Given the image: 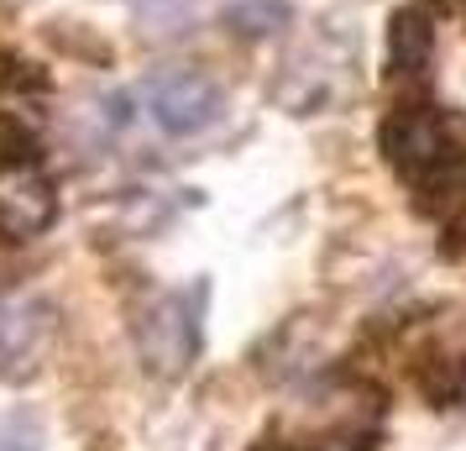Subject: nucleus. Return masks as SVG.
<instances>
[{"label": "nucleus", "instance_id": "7ed1b4c3", "mask_svg": "<svg viewBox=\"0 0 466 451\" xmlns=\"http://www.w3.org/2000/svg\"><path fill=\"white\" fill-rule=\"evenodd\" d=\"M142 106L168 137H199L226 116V89L199 68H163L142 85Z\"/></svg>", "mask_w": 466, "mask_h": 451}, {"label": "nucleus", "instance_id": "39448f33", "mask_svg": "<svg viewBox=\"0 0 466 451\" xmlns=\"http://www.w3.org/2000/svg\"><path fill=\"white\" fill-rule=\"evenodd\" d=\"M47 336H53V304L22 289L0 294V378H22L43 357Z\"/></svg>", "mask_w": 466, "mask_h": 451}, {"label": "nucleus", "instance_id": "20e7f679", "mask_svg": "<svg viewBox=\"0 0 466 451\" xmlns=\"http://www.w3.org/2000/svg\"><path fill=\"white\" fill-rule=\"evenodd\" d=\"M58 220V190L37 158H5L0 163V237L32 241Z\"/></svg>", "mask_w": 466, "mask_h": 451}, {"label": "nucleus", "instance_id": "423d86ee", "mask_svg": "<svg viewBox=\"0 0 466 451\" xmlns=\"http://www.w3.org/2000/svg\"><path fill=\"white\" fill-rule=\"evenodd\" d=\"M435 64V16L424 5H399L388 16V79L403 89L424 85Z\"/></svg>", "mask_w": 466, "mask_h": 451}, {"label": "nucleus", "instance_id": "f03ea898", "mask_svg": "<svg viewBox=\"0 0 466 451\" xmlns=\"http://www.w3.org/2000/svg\"><path fill=\"white\" fill-rule=\"evenodd\" d=\"M199 310H205V283H194L184 294H157L137 315V352L147 373L157 378L189 373L194 352H199Z\"/></svg>", "mask_w": 466, "mask_h": 451}, {"label": "nucleus", "instance_id": "1a4fd4ad", "mask_svg": "<svg viewBox=\"0 0 466 451\" xmlns=\"http://www.w3.org/2000/svg\"><path fill=\"white\" fill-rule=\"evenodd\" d=\"M47 430L37 409H5L0 415V451H43Z\"/></svg>", "mask_w": 466, "mask_h": 451}, {"label": "nucleus", "instance_id": "0eeeda50", "mask_svg": "<svg viewBox=\"0 0 466 451\" xmlns=\"http://www.w3.org/2000/svg\"><path fill=\"white\" fill-rule=\"evenodd\" d=\"M289 22H294L289 0H231L226 5V26L236 37H278Z\"/></svg>", "mask_w": 466, "mask_h": 451}, {"label": "nucleus", "instance_id": "6e6552de", "mask_svg": "<svg viewBox=\"0 0 466 451\" xmlns=\"http://www.w3.org/2000/svg\"><path fill=\"white\" fill-rule=\"evenodd\" d=\"M420 394L441 409L466 405V357H430L420 367Z\"/></svg>", "mask_w": 466, "mask_h": 451}, {"label": "nucleus", "instance_id": "f257e3e1", "mask_svg": "<svg viewBox=\"0 0 466 451\" xmlns=\"http://www.w3.org/2000/svg\"><path fill=\"white\" fill-rule=\"evenodd\" d=\"M378 148L430 215L451 220L466 210V127L451 121L441 106L430 100L393 106L378 127Z\"/></svg>", "mask_w": 466, "mask_h": 451}]
</instances>
